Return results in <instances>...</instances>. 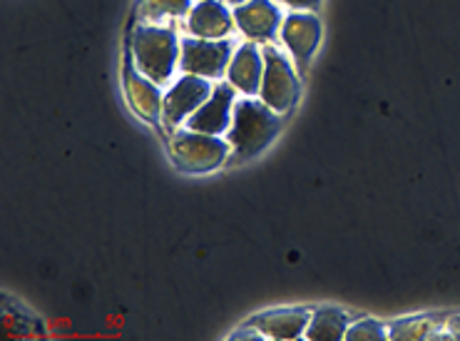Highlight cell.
Segmentation results:
<instances>
[{"instance_id":"obj_1","label":"cell","mask_w":460,"mask_h":341,"mask_svg":"<svg viewBox=\"0 0 460 341\" xmlns=\"http://www.w3.org/2000/svg\"><path fill=\"white\" fill-rule=\"evenodd\" d=\"M281 130V118L277 110L254 97H244L234 103V115L229 125V145L234 149V162L252 160L271 145Z\"/></svg>"},{"instance_id":"obj_2","label":"cell","mask_w":460,"mask_h":341,"mask_svg":"<svg viewBox=\"0 0 460 341\" xmlns=\"http://www.w3.org/2000/svg\"><path fill=\"white\" fill-rule=\"evenodd\" d=\"M132 53L142 75H147L157 85L170 83L172 73L180 60V43L170 28L142 25L132 35Z\"/></svg>"},{"instance_id":"obj_3","label":"cell","mask_w":460,"mask_h":341,"mask_svg":"<svg viewBox=\"0 0 460 341\" xmlns=\"http://www.w3.org/2000/svg\"><path fill=\"white\" fill-rule=\"evenodd\" d=\"M170 157L182 172L202 175L225 165L229 157V142H225L219 135L187 128L172 135Z\"/></svg>"},{"instance_id":"obj_4","label":"cell","mask_w":460,"mask_h":341,"mask_svg":"<svg viewBox=\"0 0 460 341\" xmlns=\"http://www.w3.org/2000/svg\"><path fill=\"white\" fill-rule=\"evenodd\" d=\"M259 97L271 110H277L279 115L289 112L299 100V77L294 73L289 60L279 53L277 48L264 50V77H261Z\"/></svg>"},{"instance_id":"obj_5","label":"cell","mask_w":460,"mask_h":341,"mask_svg":"<svg viewBox=\"0 0 460 341\" xmlns=\"http://www.w3.org/2000/svg\"><path fill=\"white\" fill-rule=\"evenodd\" d=\"M209 95H212V85H209L207 77L190 73L180 77L170 87V93L164 95V105H162V120H164V125L167 128H177V125L187 122L209 100Z\"/></svg>"},{"instance_id":"obj_6","label":"cell","mask_w":460,"mask_h":341,"mask_svg":"<svg viewBox=\"0 0 460 341\" xmlns=\"http://www.w3.org/2000/svg\"><path fill=\"white\" fill-rule=\"evenodd\" d=\"M232 45L229 40H207V38H184L180 43V67L184 73L199 77H222L229 67Z\"/></svg>"},{"instance_id":"obj_7","label":"cell","mask_w":460,"mask_h":341,"mask_svg":"<svg viewBox=\"0 0 460 341\" xmlns=\"http://www.w3.org/2000/svg\"><path fill=\"white\" fill-rule=\"evenodd\" d=\"M281 38L299 63V70H306L311 55L316 53L322 40V22L311 13H291L289 18L281 22Z\"/></svg>"},{"instance_id":"obj_8","label":"cell","mask_w":460,"mask_h":341,"mask_svg":"<svg viewBox=\"0 0 460 341\" xmlns=\"http://www.w3.org/2000/svg\"><path fill=\"white\" fill-rule=\"evenodd\" d=\"M311 310H274L259 314L246 327L257 339H299L306 337Z\"/></svg>"},{"instance_id":"obj_9","label":"cell","mask_w":460,"mask_h":341,"mask_svg":"<svg viewBox=\"0 0 460 341\" xmlns=\"http://www.w3.org/2000/svg\"><path fill=\"white\" fill-rule=\"evenodd\" d=\"M232 115H234V87L217 85L209 100L187 120V128L209 132V135H222L232 125Z\"/></svg>"},{"instance_id":"obj_10","label":"cell","mask_w":460,"mask_h":341,"mask_svg":"<svg viewBox=\"0 0 460 341\" xmlns=\"http://www.w3.org/2000/svg\"><path fill=\"white\" fill-rule=\"evenodd\" d=\"M234 22L252 40H269L281 25V13L271 0H246L234 8Z\"/></svg>"},{"instance_id":"obj_11","label":"cell","mask_w":460,"mask_h":341,"mask_svg":"<svg viewBox=\"0 0 460 341\" xmlns=\"http://www.w3.org/2000/svg\"><path fill=\"white\" fill-rule=\"evenodd\" d=\"M229 73V83L242 90L244 95H259L261 90V77H264V55L259 53L252 43L242 45L232 63L226 67Z\"/></svg>"},{"instance_id":"obj_12","label":"cell","mask_w":460,"mask_h":341,"mask_svg":"<svg viewBox=\"0 0 460 341\" xmlns=\"http://www.w3.org/2000/svg\"><path fill=\"white\" fill-rule=\"evenodd\" d=\"M187 28L197 38L219 40L232 31V15L225 8V3H219V0H199L190 13Z\"/></svg>"},{"instance_id":"obj_13","label":"cell","mask_w":460,"mask_h":341,"mask_svg":"<svg viewBox=\"0 0 460 341\" xmlns=\"http://www.w3.org/2000/svg\"><path fill=\"white\" fill-rule=\"evenodd\" d=\"M351 327V314L336 307H319L311 311L306 339L314 341H339L346 339V331Z\"/></svg>"},{"instance_id":"obj_14","label":"cell","mask_w":460,"mask_h":341,"mask_svg":"<svg viewBox=\"0 0 460 341\" xmlns=\"http://www.w3.org/2000/svg\"><path fill=\"white\" fill-rule=\"evenodd\" d=\"M128 97L132 110L137 112L139 118L157 120L162 115V105L164 97L157 90V83L150 80L147 75H129L128 77Z\"/></svg>"},{"instance_id":"obj_15","label":"cell","mask_w":460,"mask_h":341,"mask_svg":"<svg viewBox=\"0 0 460 341\" xmlns=\"http://www.w3.org/2000/svg\"><path fill=\"white\" fill-rule=\"evenodd\" d=\"M446 317H413V319H401L391 324L388 329V339H438L443 331Z\"/></svg>"},{"instance_id":"obj_16","label":"cell","mask_w":460,"mask_h":341,"mask_svg":"<svg viewBox=\"0 0 460 341\" xmlns=\"http://www.w3.org/2000/svg\"><path fill=\"white\" fill-rule=\"evenodd\" d=\"M190 11V0H139V18L157 22L162 18H180Z\"/></svg>"},{"instance_id":"obj_17","label":"cell","mask_w":460,"mask_h":341,"mask_svg":"<svg viewBox=\"0 0 460 341\" xmlns=\"http://www.w3.org/2000/svg\"><path fill=\"white\" fill-rule=\"evenodd\" d=\"M349 341H384L388 339V329L378 319H356L346 331Z\"/></svg>"},{"instance_id":"obj_18","label":"cell","mask_w":460,"mask_h":341,"mask_svg":"<svg viewBox=\"0 0 460 341\" xmlns=\"http://www.w3.org/2000/svg\"><path fill=\"white\" fill-rule=\"evenodd\" d=\"M438 339H460V314L458 317H446Z\"/></svg>"},{"instance_id":"obj_19","label":"cell","mask_w":460,"mask_h":341,"mask_svg":"<svg viewBox=\"0 0 460 341\" xmlns=\"http://www.w3.org/2000/svg\"><path fill=\"white\" fill-rule=\"evenodd\" d=\"M284 5H289V8H296V11H311V8H316L322 0H281Z\"/></svg>"},{"instance_id":"obj_20","label":"cell","mask_w":460,"mask_h":341,"mask_svg":"<svg viewBox=\"0 0 460 341\" xmlns=\"http://www.w3.org/2000/svg\"><path fill=\"white\" fill-rule=\"evenodd\" d=\"M226 3H232V5H242V3H246V0H226Z\"/></svg>"}]
</instances>
